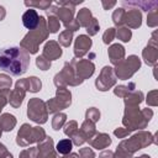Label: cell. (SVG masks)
I'll use <instances>...</instances> for the list:
<instances>
[{
    "mask_svg": "<svg viewBox=\"0 0 158 158\" xmlns=\"http://www.w3.org/2000/svg\"><path fill=\"white\" fill-rule=\"evenodd\" d=\"M30 65V56L28 53L17 47H2L0 48V69L14 75H22Z\"/></svg>",
    "mask_w": 158,
    "mask_h": 158,
    "instance_id": "1",
    "label": "cell"
},
{
    "mask_svg": "<svg viewBox=\"0 0 158 158\" xmlns=\"http://www.w3.org/2000/svg\"><path fill=\"white\" fill-rule=\"evenodd\" d=\"M38 22H40V16H38V14L36 12V10L30 9V10H27V11L22 15V23H23V26H25L26 28H28V30L36 28L37 25H38Z\"/></svg>",
    "mask_w": 158,
    "mask_h": 158,
    "instance_id": "2",
    "label": "cell"
},
{
    "mask_svg": "<svg viewBox=\"0 0 158 158\" xmlns=\"http://www.w3.org/2000/svg\"><path fill=\"white\" fill-rule=\"evenodd\" d=\"M72 149V142L69 139H62L57 144V151L62 154H67Z\"/></svg>",
    "mask_w": 158,
    "mask_h": 158,
    "instance_id": "3",
    "label": "cell"
}]
</instances>
